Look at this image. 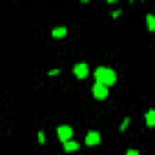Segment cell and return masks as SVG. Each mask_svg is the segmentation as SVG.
<instances>
[{
  "mask_svg": "<svg viewBox=\"0 0 155 155\" xmlns=\"http://www.w3.org/2000/svg\"><path fill=\"white\" fill-rule=\"evenodd\" d=\"M64 150H66V151H75V150H79V142H75V140H66V142H64Z\"/></svg>",
  "mask_w": 155,
  "mask_h": 155,
  "instance_id": "6",
  "label": "cell"
},
{
  "mask_svg": "<svg viewBox=\"0 0 155 155\" xmlns=\"http://www.w3.org/2000/svg\"><path fill=\"white\" fill-rule=\"evenodd\" d=\"M126 155H139V151H137V150H130Z\"/></svg>",
  "mask_w": 155,
  "mask_h": 155,
  "instance_id": "12",
  "label": "cell"
},
{
  "mask_svg": "<svg viewBox=\"0 0 155 155\" xmlns=\"http://www.w3.org/2000/svg\"><path fill=\"white\" fill-rule=\"evenodd\" d=\"M99 142H101L99 131H90V133L86 135V144H88V146H95V144H99Z\"/></svg>",
  "mask_w": 155,
  "mask_h": 155,
  "instance_id": "5",
  "label": "cell"
},
{
  "mask_svg": "<svg viewBox=\"0 0 155 155\" xmlns=\"http://www.w3.org/2000/svg\"><path fill=\"white\" fill-rule=\"evenodd\" d=\"M95 82H99V84H102V86H113L115 84V81H117V75H115V71L113 69H110V68H97L95 69Z\"/></svg>",
  "mask_w": 155,
  "mask_h": 155,
  "instance_id": "1",
  "label": "cell"
},
{
  "mask_svg": "<svg viewBox=\"0 0 155 155\" xmlns=\"http://www.w3.org/2000/svg\"><path fill=\"white\" fill-rule=\"evenodd\" d=\"M66 33H68L66 28H55V29L51 31V35H53L55 38H62V37H66Z\"/></svg>",
  "mask_w": 155,
  "mask_h": 155,
  "instance_id": "7",
  "label": "cell"
},
{
  "mask_svg": "<svg viewBox=\"0 0 155 155\" xmlns=\"http://www.w3.org/2000/svg\"><path fill=\"white\" fill-rule=\"evenodd\" d=\"M38 140H40V142H44V140H46V139H44V133H42V131H38Z\"/></svg>",
  "mask_w": 155,
  "mask_h": 155,
  "instance_id": "11",
  "label": "cell"
},
{
  "mask_svg": "<svg viewBox=\"0 0 155 155\" xmlns=\"http://www.w3.org/2000/svg\"><path fill=\"white\" fill-rule=\"evenodd\" d=\"M128 122H130V119H126V120L122 122V126H120V130H126V126H128Z\"/></svg>",
  "mask_w": 155,
  "mask_h": 155,
  "instance_id": "10",
  "label": "cell"
},
{
  "mask_svg": "<svg viewBox=\"0 0 155 155\" xmlns=\"http://www.w3.org/2000/svg\"><path fill=\"white\" fill-rule=\"evenodd\" d=\"M146 124L151 128V126H155V111L153 110H150L148 113H146Z\"/></svg>",
  "mask_w": 155,
  "mask_h": 155,
  "instance_id": "8",
  "label": "cell"
},
{
  "mask_svg": "<svg viewBox=\"0 0 155 155\" xmlns=\"http://www.w3.org/2000/svg\"><path fill=\"white\" fill-rule=\"evenodd\" d=\"M93 97L99 99V101L106 99V97H108V88L102 86V84H99V82H95V84H93Z\"/></svg>",
  "mask_w": 155,
  "mask_h": 155,
  "instance_id": "2",
  "label": "cell"
},
{
  "mask_svg": "<svg viewBox=\"0 0 155 155\" xmlns=\"http://www.w3.org/2000/svg\"><path fill=\"white\" fill-rule=\"evenodd\" d=\"M57 135H58V139H60L62 142H66V140H69V137L73 135V130H71L69 126H60V128L57 130Z\"/></svg>",
  "mask_w": 155,
  "mask_h": 155,
  "instance_id": "4",
  "label": "cell"
},
{
  "mask_svg": "<svg viewBox=\"0 0 155 155\" xmlns=\"http://www.w3.org/2000/svg\"><path fill=\"white\" fill-rule=\"evenodd\" d=\"M146 22H148V29L150 31H155V18H153V15H148L146 17Z\"/></svg>",
  "mask_w": 155,
  "mask_h": 155,
  "instance_id": "9",
  "label": "cell"
},
{
  "mask_svg": "<svg viewBox=\"0 0 155 155\" xmlns=\"http://www.w3.org/2000/svg\"><path fill=\"white\" fill-rule=\"evenodd\" d=\"M73 73H75V77H77V79H86V77H88V73H90V69H88V64H77V66L73 68Z\"/></svg>",
  "mask_w": 155,
  "mask_h": 155,
  "instance_id": "3",
  "label": "cell"
}]
</instances>
